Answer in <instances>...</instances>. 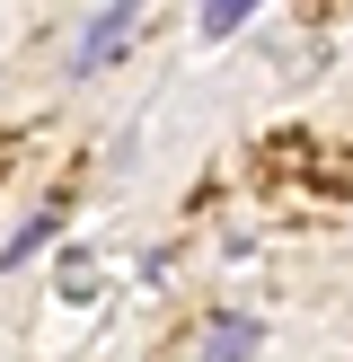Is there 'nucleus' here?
I'll list each match as a JSON object with an SVG mask.
<instances>
[{
    "label": "nucleus",
    "instance_id": "obj_1",
    "mask_svg": "<svg viewBox=\"0 0 353 362\" xmlns=\"http://www.w3.org/2000/svg\"><path fill=\"white\" fill-rule=\"evenodd\" d=\"M133 18H141V0H106V9L88 18V35H80V53H71V80H97V71L115 62L124 45H133Z\"/></svg>",
    "mask_w": 353,
    "mask_h": 362
},
{
    "label": "nucleus",
    "instance_id": "obj_2",
    "mask_svg": "<svg viewBox=\"0 0 353 362\" xmlns=\"http://www.w3.org/2000/svg\"><path fill=\"white\" fill-rule=\"evenodd\" d=\"M256 345H265L256 318H212V327H203V354H256Z\"/></svg>",
    "mask_w": 353,
    "mask_h": 362
},
{
    "label": "nucleus",
    "instance_id": "obj_3",
    "mask_svg": "<svg viewBox=\"0 0 353 362\" xmlns=\"http://www.w3.org/2000/svg\"><path fill=\"white\" fill-rule=\"evenodd\" d=\"M53 230H62V212H35V221H27V239H9V247H0V265H27L35 247L53 239Z\"/></svg>",
    "mask_w": 353,
    "mask_h": 362
},
{
    "label": "nucleus",
    "instance_id": "obj_4",
    "mask_svg": "<svg viewBox=\"0 0 353 362\" xmlns=\"http://www.w3.org/2000/svg\"><path fill=\"white\" fill-rule=\"evenodd\" d=\"M247 9H256V0H203V35H229Z\"/></svg>",
    "mask_w": 353,
    "mask_h": 362
}]
</instances>
